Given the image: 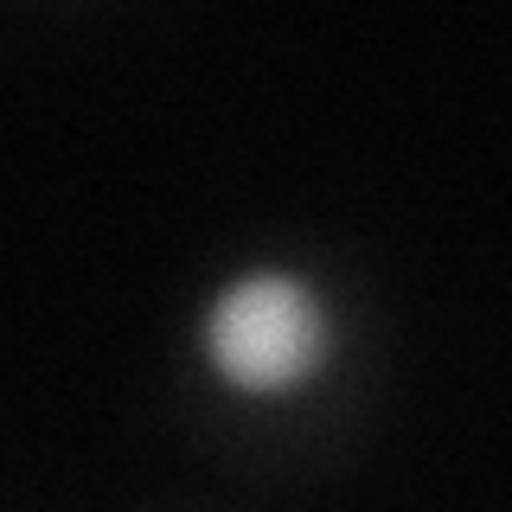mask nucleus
I'll list each match as a JSON object with an SVG mask.
<instances>
[{
    "instance_id": "obj_1",
    "label": "nucleus",
    "mask_w": 512,
    "mask_h": 512,
    "mask_svg": "<svg viewBox=\"0 0 512 512\" xmlns=\"http://www.w3.org/2000/svg\"><path fill=\"white\" fill-rule=\"evenodd\" d=\"M199 359L237 397H288L333 359V308L301 269H244L205 301Z\"/></svg>"
}]
</instances>
